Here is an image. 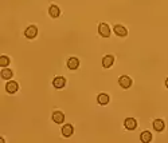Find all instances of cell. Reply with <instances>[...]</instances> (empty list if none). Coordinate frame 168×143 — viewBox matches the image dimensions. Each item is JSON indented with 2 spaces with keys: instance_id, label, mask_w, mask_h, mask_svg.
I'll list each match as a JSON object with an SVG mask.
<instances>
[{
  "instance_id": "obj_1",
  "label": "cell",
  "mask_w": 168,
  "mask_h": 143,
  "mask_svg": "<svg viewBox=\"0 0 168 143\" xmlns=\"http://www.w3.org/2000/svg\"><path fill=\"white\" fill-rule=\"evenodd\" d=\"M98 32L101 35L102 38H109L110 36V28H109V25L106 23H101L98 25Z\"/></svg>"
},
{
  "instance_id": "obj_2",
  "label": "cell",
  "mask_w": 168,
  "mask_h": 143,
  "mask_svg": "<svg viewBox=\"0 0 168 143\" xmlns=\"http://www.w3.org/2000/svg\"><path fill=\"white\" fill-rule=\"evenodd\" d=\"M24 35L27 39H34L36 35H38V28H36L35 25H30L28 28L24 31Z\"/></svg>"
},
{
  "instance_id": "obj_3",
  "label": "cell",
  "mask_w": 168,
  "mask_h": 143,
  "mask_svg": "<svg viewBox=\"0 0 168 143\" xmlns=\"http://www.w3.org/2000/svg\"><path fill=\"white\" fill-rule=\"evenodd\" d=\"M119 84L122 87V88H129L130 86H132V79H130L129 76H121L120 79H119Z\"/></svg>"
},
{
  "instance_id": "obj_4",
  "label": "cell",
  "mask_w": 168,
  "mask_h": 143,
  "mask_svg": "<svg viewBox=\"0 0 168 143\" xmlns=\"http://www.w3.org/2000/svg\"><path fill=\"white\" fill-rule=\"evenodd\" d=\"M65 84H66V79L63 76H57L53 80V86L55 88H62V87H65Z\"/></svg>"
},
{
  "instance_id": "obj_5",
  "label": "cell",
  "mask_w": 168,
  "mask_h": 143,
  "mask_svg": "<svg viewBox=\"0 0 168 143\" xmlns=\"http://www.w3.org/2000/svg\"><path fill=\"white\" fill-rule=\"evenodd\" d=\"M124 126H125V128H128V130H135L136 126H137V122H136V119H133V118H128V119H125Z\"/></svg>"
},
{
  "instance_id": "obj_6",
  "label": "cell",
  "mask_w": 168,
  "mask_h": 143,
  "mask_svg": "<svg viewBox=\"0 0 168 143\" xmlns=\"http://www.w3.org/2000/svg\"><path fill=\"white\" fill-rule=\"evenodd\" d=\"M18 88H19V86H18V83L16 82H8L6 84V90L8 94H13V92H16L18 91Z\"/></svg>"
},
{
  "instance_id": "obj_7",
  "label": "cell",
  "mask_w": 168,
  "mask_h": 143,
  "mask_svg": "<svg viewBox=\"0 0 168 143\" xmlns=\"http://www.w3.org/2000/svg\"><path fill=\"white\" fill-rule=\"evenodd\" d=\"M53 120L55 123L61 124V123H63V120H65V115H63L61 111H55V113L53 114Z\"/></svg>"
},
{
  "instance_id": "obj_8",
  "label": "cell",
  "mask_w": 168,
  "mask_h": 143,
  "mask_svg": "<svg viewBox=\"0 0 168 143\" xmlns=\"http://www.w3.org/2000/svg\"><path fill=\"white\" fill-rule=\"evenodd\" d=\"M79 66V60L77 59V58H70L69 60H67V67H69L70 70H77Z\"/></svg>"
},
{
  "instance_id": "obj_9",
  "label": "cell",
  "mask_w": 168,
  "mask_h": 143,
  "mask_svg": "<svg viewBox=\"0 0 168 143\" xmlns=\"http://www.w3.org/2000/svg\"><path fill=\"white\" fill-rule=\"evenodd\" d=\"M113 62H115V58H113L112 55H106L102 59V66L105 67V68H109V67L113 66Z\"/></svg>"
},
{
  "instance_id": "obj_10",
  "label": "cell",
  "mask_w": 168,
  "mask_h": 143,
  "mask_svg": "<svg viewBox=\"0 0 168 143\" xmlns=\"http://www.w3.org/2000/svg\"><path fill=\"white\" fill-rule=\"evenodd\" d=\"M73 131H74V128H73L71 124H65V126L62 127V134L63 136H71L73 135Z\"/></svg>"
},
{
  "instance_id": "obj_11",
  "label": "cell",
  "mask_w": 168,
  "mask_h": 143,
  "mask_svg": "<svg viewBox=\"0 0 168 143\" xmlns=\"http://www.w3.org/2000/svg\"><path fill=\"white\" fill-rule=\"evenodd\" d=\"M164 127H165V124H164V122H163L161 119H156V120H153V128H155L156 131H163L164 130Z\"/></svg>"
},
{
  "instance_id": "obj_12",
  "label": "cell",
  "mask_w": 168,
  "mask_h": 143,
  "mask_svg": "<svg viewBox=\"0 0 168 143\" xmlns=\"http://www.w3.org/2000/svg\"><path fill=\"white\" fill-rule=\"evenodd\" d=\"M115 34L117 35V36H126L128 31H126V28L122 27V25H116L115 27Z\"/></svg>"
},
{
  "instance_id": "obj_13",
  "label": "cell",
  "mask_w": 168,
  "mask_h": 143,
  "mask_svg": "<svg viewBox=\"0 0 168 143\" xmlns=\"http://www.w3.org/2000/svg\"><path fill=\"white\" fill-rule=\"evenodd\" d=\"M97 100L99 104H108L109 103V95L108 94H99V95L97 96Z\"/></svg>"
},
{
  "instance_id": "obj_14",
  "label": "cell",
  "mask_w": 168,
  "mask_h": 143,
  "mask_svg": "<svg viewBox=\"0 0 168 143\" xmlns=\"http://www.w3.org/2000/svg\"><path fill=\"white\" fill-rule=\"evenodd\" d=\"M48 13H50V16L51 17H58L61 15V11H59V8H58L57 6H51L50 7V10H48Z\"/></svg>"
},
{
  "instance_id": "obj_15",
  "label": "cell",
  "mask_w": 168,
  "mask_h": 143,
  "mask_svg": "<svg viewBox=\"0 0 168 143\" xmlns=\"http://www.w3.org/2000/svg\"><path fill=\"white\" fill-rule=\"evenodd\" d=\"M140 139H141V142H144V143L151 142L152 141V134L149 132V131H144L141 135H140Z\"/></svg>"
},
{
  "instance_id": "obj_16",
  "label": "cell",
  "mask_w": 168,
  "mask_h": 143,
  "mask_svg": "<svg viewBox=\"0 0 168 143\" xmlns=\"http://www.w3.org/2000/svg\"><path fill=\"white\" fill-rule=\"evenodd\" d=\"M12 75H13L12 71L8 70V68H4V70L2 71V78H3V79H11Z\"/></svg>"
},
{
  "instance_id": "obj_17",
  "label": "cell",
  "mask_w": 168,
  "mask_h": 143,
  "mask_svg": "<svg viewBox=\"0 0 168 143\" xmlns=\"http://www.w3.org/2000/svg\"><path fill=\"white\" fill-rule=\"evenodd\" d=\"M8 64H10V59H8V56H2L0 58V66L7 67Z\"/></svg>"
},
{
  "instance_id": "obj_18",
  "label": "cell",
  "mask_w": 168,
  "mask_h": 143,
  "mask_svg": "<svg viewBox=\"0 0 168 143\" xmlns=\"http://www.w3.org/2000/svg\"><path fill=\"white\" fill-rule=\"evenodd\" d=\"M165 86H167V88H168V79L165 80Z\"/></svg>"
}]
</instances>
